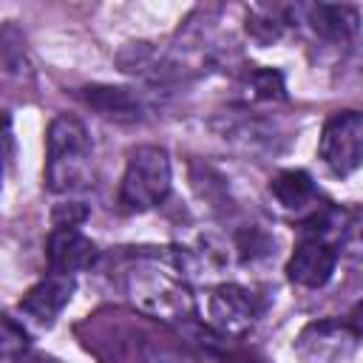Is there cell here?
<instances>
[{"label": "cell", "mask_w": 363, "mask_h": 363, "mask_svg": "<svg viewBox=\"0 0 363 363\" xmlns=\"http://www.w3.org/2000/svg\"><path fill=\"white\" fill-rule=\"evenodd\" d=\"M125 292L142 315L164 323H184L196 315L193 289L173 255L167 261L147 255L130 264L125 269Z\"/></svg>", "instance_id": "obj_1"}, {"label": "cell", "mask_w": 363, "mask_h": 363, "mask_svg": "<svg viewBox=\"0 0 363 363\" xmlns=\"http://www.w3.org/2000/svg\"><path fill=\"white\" fill-rule=\"evenodd\" d=\"M340 224L343 213H335L332 207H318L312 216L301 221L298 244L286 261V278L306 289H320L337 264L340 252Z\"/></svg>", "instance_id": "obj_2"}, {"label": "cell", "mask_w": 363, "mask_h": 363, "mask_svg": "<svg viewBox=\"0 0 363 363\" xmlns=\"http://www.w3.org/2000/svg\"><path fill=\"white\" fill-rule=\"evenodd\" d=\"M94 179V145L77 116H57L45 139V184L54 193H77Z\"/></svg>", "instance_id": "obj_3"}, {"label": "cell", "mask_w": 363, "mask_h": 363, "mask_svg": "<svg viewBox=\"0 0 363 363\" xmlns=\"http://www.w3.org/2000/svg\"><path fill=\"white\" fill-rule=\"evenodd\" d=\"M170 156L159 145H139L128 153L119 184V204L128 213H147L170 196Z\"/></svg>", "instance_id": "obj_4"}, {"label": "cell", "mask_w": 363, "mask_h": 363, "mask_svg": "<svg viewBox=\"0 0 363 363\" xmlns=\"http://www.w3.org/2000/svg\"><path fill=\"white\" fill-rule=\"evenodd\" d=\"M318 153L323 164L346 179L363 167V111H337L323 122Z\"/></svg>", "instance_id": "obj_5"}, {"label": "cell", "mask_w": 363, "mask_h": 363, "mask_svg": "<svg viewBox=\"0 0 363 363\" xmlns=\"http://www.w3.org/2000/svg\"><path fill=\"white\" fill-rule=\"evenodd\" d=\"M360 340V326L340 318H323L301 329V335L295 337V354L303 363H343L357 352Z\"/></svg>", "instance_id": "obj_6"}, {"label": "cell", "mask_w": 363, "mask_h": 363, "mask_svg": "<svg viewBox=\"0 0 363 363\" xmlns=\"http://www.w3.org/2000/svg\"><path fill=\"white\" fill-rule=\"evenodd\" d=\"M286 23L306 26L318 40L329 45H346L360 28V14L346 3H295L286 6Z\"/></svg>", "instance_id": "obj_7"}, {"label": "cell", "mask_w": 363, "mask_h": 363, "mask_svg": "<svg viewBox=\"0 0 363 363\" xmlns=\"http://www.w3.org/2000/svg\"><path fill=\"white\" fill-rule=\"evenodd\" d=\"M258 301L241 284H218L207 298V320L221 337H241L258 320Z\"/></svg>", "instance_id": "obj_8"}, {"label": "cell", "mask_w": 363, "mask_h": 363, "mask_svg": "<svg viewBox=\"0 0 363 363\" xmlns=\"http://www.w3.org/2000/svg\"><path fill=\"white\" fill-rule=\"evenodd\" d=\"M218 133L224 139H230L235 147L247 150V153H278L284 147V130L264 116H252V113H241V116H224L216 122Z\"/></svg>", "instance_id": "obj_9"}, {"label": "cell", "mask_w": 363, "mask_h": 363, "mask_svg": "<svg viewBox=\"0 0 363 363\" xmlns=\"http://www.w3.org/2000/svg\"><path fill=\"white\" fill-rule=\"evenodd\" d=\"M74 295V278L71 275H60V272H48L43 281H37L23 298H20V312L28 315L34 323L40 326H51L57 320V315L68 306Z\"/></svg>", "instance_id": "obj_10"}, {"label": "cell", "mask_w": 363, "mask_h": 363, "mask_svg": "<svg viewBox=\"0 0 363 363\" xmlns=\"http://www.w3.org/2000/svg\"><path fill=\"white\" fill-rule=\"evenodd\" d=\"M45 261L51 272L60 275H77L82 269H88L96 261V244L82 235L77 227L68 230H51L48 241H45Z\"/></svg>", "instance_id": "obj_11"}, {"label": "cell", "mask_w": 363, "mask_h": 363, "mask_svg": "<svg viewBox=\"0 0 363 363\" xmlns=\"http://www.w3.org/2000/svg\"><path fill=\"white\" fill-rule=\"evenodd\" d=\"M79 99L94 108L99 116L111 122H139L145 116V105L136 91L130 88H116V85H88L79 88Z\"/></svg>", "instance_id": "obj_12"}, {"label": "cell", "mask_w": 363, "mask_h": 363, "mask_svg": "<svg viewBox=\"0 0 363 363\" xmlns=\"http://www.w3.org/2000/svg\"><path fill=\"white\" fill-rule=\"evenodd\" d=\"M269 193L275 196V201L289 210V213H315V201H318V187L312 182V176L301 167H286L278 170L269 182Z\"/></svg>", "instance_id": "obj_13"}, {"label": "cell", "mask_w": 363, "mask_h": 363, "mask_svg": "<svg viewBox=\"0 0 363 363\" xmlns=\"http://www.w3.org/2000/svg\"><path fill=\"white\" fill-rule=\"evenodd\" d=\"M286 26H289V23H286V6H255V9H250L247 34H250L258 45H272V43H278Z\"/></svg>", "instance_id": "obj_14"}, {"label": "cell", "mask_w": 363, "mask_h": 363, "mask_svg": "<svg viewBox=\"0 0 363 363\" xmlns=\"http://www.w3.org/2000/svg\"><path fill=\"white\" fill-rule=\"evenodd\" d=\"M244 96L250 102H284L286 85L284 74L275 68H255L244 77Z\"/></svg>", "instance_id": "obj_15"}, {"label": "cell", "mask_w": 363, "mask_h": 363, "mask_svg": "<svg viewBox=\"0 0 363 363\" xmlns=\"http://www.w3.org/2000/svg\"><path fill=\"white\" fill-rule=\"evenodd\" d=\"M340 252L349 255L352 261L363 264V207L343 213V224H340Z\"/></svg>", "instance_id": "obj_16"}, {"label": "cell", "mask_w": 363, "mask_h": 363, "mask_svg": "<svg viewBox=\"0 0 363 363\" xmlns=\"http://www.w3.org/2000/svg\"><path fill=\"white\" fill-rule=\"evenodd\" d=\"M3 74L11 79V77H20L28 74V60H26V51H23V40H17V31L11 26L3 28Z\"/></svg>", "instance_id": "obj_17"}, {"label": "cell", "mask_w": 363, "mask_h": 363, "mask_svg": "<svg viewBox=\"0 0 363 363\" xmlns=\"http://www.w3.org/2000/svg\"><path fill=\"white\" fill-rule=\"evenodd\" d=\"M26 352H28V335H26V329L17 326L11 315H6L3 318V357L6 360H11V357L17 360Z\"/></svg>", "instance_id": "obj_18"}, {"label": "cell", "mask_w": 363, "mask_h": 363, "mask_svg": "<svg viewBox=\"0 0 363 363\" xmlns=\"http://www.w3.org/2000/svg\"><path fill=\"white\" fill-rule=\"evenodd\" d=\"M88 218V207L82 201H68V204H57L51 210V221L54 230H68V227H79Z\"/></svg>", "instance_id": "obj_19"}, {"label": "cell", "mask_w": 363, "mask_h": 363, "mask_svg": "<svg viewBox=\"0 0 363 363\" xmlns=\"http://www.w3.org/2000/svg\"><path fill=\"white\" fill-rule=\"evenodd\" d=\"M224 363H267L261 354L255 352H247V349H235V352H227L224 354Z\"/></svg>", "instance_id": "obj_20"}, {"label": "cell", "mask_w": 363, "mask_h": 363, "mask_svg": "<svg viewBox=\"0 0 363 363\" xmlns=\"http://www.w3.org/2000/svg\"><path fill=\"white\" fill-rule=\"evenodd\" d=\"M17 363H57V360L48 357V354H40V352H26V354L17 357Z\"/></svg>", "instance_id": "obj_21"}]
</instances>
